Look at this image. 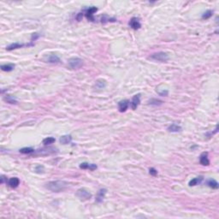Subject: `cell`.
<instances>
[{
    "label": "cell",
    "instance_id": "obj_1",
    "mask_svg": "<svg viewBox=\"0 0 219 219\" xmlns=\"http://www.w3.org/2000/svg\"><path fill=\"white\" fill-rule=\"evenodd\" d=\"M68 186V183L64 181H52L45 184V187L51 192H59L63 191Z\"/></svg>",
    "mask_w": 219,
    "mask_h": 219
},
{
    "label": "cell",
    "instance_id": "obj_12",
    "mask_svg": "<svg viewBox=\"0 0 219 219\" xmlns=\"http://www.w3.org/2000/svg\"><path fill=\"white\" fill-rule=\"evenodd\" d=\"M7 184L11 188H16L20 185V180L18 177H11L8 180Z\"/></svg>",
    "mask_w": 219,
    "mask_h": 219
},
{
    "label": "cell",
    "instance_id": "obj_18",
    "mask_svg": "<svg viewBox=\"0 0 219 219\" xmlns=\"http://www.w3.org/2000/svg\"><path fill=\"white\" fill-rule=\"evenodd\" d=\"M206 185L208 186H210V188H212V189H218V187H219L218 182L216 180H214V179H209L206 181Z\"/></svg>",
    "mask_w": 219,
    "mask_h": 219
},
{
    "label": "cell",
    "instance_id": "obj_2",
    "mask_svg": "<svg viewBox=\"0 0 219 219\" xmlns=\"http://www.w3.org/2000/svg\"><path fill=\"white\" fill-rule=\"evenodd\" d=\"M169 55L166 52L163 51H158V52H155L153 54H151V56H148V59L152 60V61H157V62H165L169 60Z\"/></svg>",
    "mask_w": 219,
    "mask_h": 219
},
{
    "label": "cell",
    "instance_id": "obj_20",
    "mask_svg": "<svg viewBox=\"0 0 219 219\" xmlns=\"http://www.w3.org/2000/svg\"><path fill=\"white\" fill-rule=\"evenodd\" d=\"M56 141V139L54 137H46L43 139L42 143L44 145H50V144H53L54 142Z\"/></svg>",
    "mask_w": 219,
    "mask_h": 219
},
{
    "label": "cell",
    "instance_id": "obj_6",
    "mask_svg": "<svg viewBox=\"0 0 219 219\" xmlns=\"http://www.w3.org/2000/svg\"><path fill=\"white\" fill-rule=\"evenodd\" d=\"M128 26L133 29V30H138L141 27V23L139 21V19L137 17H132L129 21H128Z\"/></svg>",
    "mask_w": 219,
    "mask_h": 219
},
{
    "label": "cell",
    "instance_id": "obj_8",
    "mask_svg": "<svg viewBox=\"0 0 219 219\" xmlns=\"http://www.w3.org/2000/svg\"><path fill=\"white\" fill-rule=\"evenodd\" d=\"M44 61L49 63H59L61 62V59L58 56L55 54H50L44 57Z\"/></svg>",
    "mask_w": 219,
    "mask_h": 219
},
{
    "label": "cell",
    "instance_id": "obj_17",
    "mask_svg": "<svg viewBox=\"0 0 219 219\" xmlns=\"http://www.w3.org/2000/svg\"><path fill=\"white\" fill-rule=\"evenodd\" d=\"M167 130L169 132H171V133H177V132H180L181 131V127L175 124V123H173L171 125H169L167 128Z\"/></svg>",
    "mask_w": 219,
    "mask_h": 219
},
{
    "label": "cell",
    "instance_id": "obj_11",
    "mask_svg": "<svg viewBox=\"0 0 219 219\" xmlns=\"http://www.w3.org/2000/svg\"><path fill=\"white\" fill-rule=\"evenodd\" d=\"M106 192H107V190H106L105 188H101V189H99L98 192H97L95 201H96L97 203H101V202L104 200Z\"/></svg>",
    "mask_w": 219,
    "mask_h": 219
},
{
    "label": "cell",
    "instance_id": "obj_30",
    "mask_svg": "<svg viewBox=\"0 0 219 219\" xmlns=\"http://www.w3.org/2000/svg\"><path fill=\"white\" fill-rule=\"evenodd\" d=\"M82 17H83V12H80V13H78V15H76V20H77L78 21H80L82 19Z\"/></svg>",
    "mask_w": 219,
    "mask_h": 219
},
{
    "label": "cell",
    "instance_id": "obj_15",
    "mask_svg": "<svg viewBox=\"0 0 219 219\" xmlns=\"http://www.w3.org/2000/svg\"><path fill=\"white\" fill-rule=\"evenodd\" d=\"M203 180H204V176H203V175L197 176V177L192 179V180L188 182V185H189L190 186H194L198 185L199 183H201Z\"/></svg>",
    "mask_w": 219,
    "mask_h": 219
},
{
    "label": "cell",
    "instance_id": "obj_7",
    "mask_svg": "<svg viewBox=\"0 0 219 219\" xmlns=\"http://www.w3.org/2000/svg\"><path fill=\"white\" fill-rule=\"evenodd\" d=\"M34 44L33 42L29 43V44H21V43H12L10 44L9 46L6 47V50H15V49H19V48H22L24 46H33Z\"/></svg>",
    "mask_w": 219,
    "mask_h": 219
},
{
    "label": "cell",
    "instance_id": "obj_9",
    "mask_svg": "<svg viewBox=\"0 0 219 219\" xmlns=\"http://www.w3.org/2000/svg\"><path fill=\"white\" fill-rule=\"evenodd\" d=\"M129 104H130L129 100H127V99L121 100L120 102H118V104H117L119 111H120V112H125V111L127 110Z\"/></svg>",
    "mask_w": 219,
    "mask_h": 219
},
{
    "label": "cell",
    "instance_id": "obj_31",
    "mask_svg": "<svg viewBox=\"0 0 219 219\" xmlns=\"http://www.w3.org/2000/svg\"><path fill=\"white\" fill-rule=\"evenodd\" d=\"M7 181H7V177H6L5 175H1V183H2V184H3L4 182L7 183Z\"/></svg>",
    "mask_w": 219,
    "mask_h": 219
},
{
    "label": "cell",
    "instance_id": "obj_28",
    "mask_svg": "<svg viewBox=\"0 0 219 219\" xmlns=\"http://www.w3.org/2000/svg\"><path fill=\"white\" fill-rule=\"evenodd\" d=\"M149 173H150L151 175H153V176H156V175H157V169H154V168H150V169H149Z\"/></svg>",
    "mask_w": 219,
    "mask_h": 219
},
{
    "label": "cell",
    "instance_id": "obj_10",
    "mask_svg": "<svg viewBox=\"0 0 219 219\" xmlns=\"http://www.w3.org/2000/svg\"><path fill=\"white\" fill-rule=\"evenodd\" d=\"M140 104V94L138 93L136 95H134L132 98V101L130 102V105H131V108L132 110H136L137 107Z\"/></svg>",
    "mask_w": 219,
    "mask_h": 219
},
{
    "label": "cell",
    "instance_id": "obj_21",
    "mask_svg": "<svg viewBox=\"0 0 219 219\" xmlns=\"http://www.w3.org/2000/svg\"><path fill=\"white\" fill-rule=\"evenodd\" d=\"M19 151L22 154H30V153L34 152V149H33L31 147H23V148L20 149Z\"/></svg>",
    "mask_w": 219,
    "mask_h": 219
},
{
    "label": "cell",
    "instance_id": "obj_14",
    "mask_svg": "<svg viewBox=\"0 0 219 219\" xmlns=\"http://www.w3.org/2000/svg\"><path fill=\"white\" fill-rule=\"evenodd\" d=\"M80 168L82 169H90L92 171V170H95L98 168V166L95 163H89L84 162L80 164Z\"/></svg>",
    "mask_w": 219,
    "mask_h": 219
},
{
    "label": "cell",
    "instance_id": "obj_16",
    "mask_svg": "<svg viewBox=\"0 0 219 219\" xmlns=\"http://www.w3.org/2000/svg\"><path fill=\"white\" fill-rule=\"evenodd\" d=\"M59 141L61 144L62 145H67V144H69L71 141H72V136L70 134H65V135H62L60 137L59 139Z\"/></svg>",
    "mask_w": 219,
    "mask_h": 219
},
{
    "label": "cell",
    "instance_id": "obj_3",
    "mask_svg": "<svg viewBox=\"0 0 219 219\" xmlns=\"http://www.w3.org/2000/svg\"><path fill=\"white\" fill-rule=\"evenodd\" d=\"M68 65L72 69H78V68L82 67L83 60L81 58H80V57H77V56L70 57L68 60Z\"/></svg>",
    "mask_w": 219,
    "mask_h": 219
},
{
    "label": "cell",
    "instance_id": "obj_4",
    "mask_svg": "<svg viewBox=\"0 0 219 219\" xmlns=\"http://www.w3.org/2000/svg\"><path fill=\"white\" fill-rule=\"evenodd\" d=\"M98 11V8L95 7V6H92V7H89V8H86V9H84L82 10L83 14L85 15V16L86 17V19L90 21H92L94 22L95 21V19L93 17V15L94 13H96Z\"/></svg>",
    "mask_w": 219,
    "mask_h": 219
},
{
    "label": "cell",
    "instance_id": "obj_29",
    "mask_svg": "<svg viewBox=\"0 0 219 219\" xmlns=\"http://www.w3.org/2000/svg\"><path fill=\"white\" fill-rule=\"evenodd\" d=\"M39 34L38 33H33L32 34V37H31V42H33V40H36L38 38H39Z\"/></svg>",
    "mask_w": 219,
    "mask_h": 219
},
{
    "label": "cell",
    "instance_id": "obj_25",
    "mask_svg": "<svg viewBox=\"0 0 219 219\" xmlns=\"http://www.w3.org/2000/svg\"><path fill=\"white\" fill-rule=\"evenodd\" d=\"M104 80H98L97 82H96V86H97L98 89H102V88L104 87L105 85H106V83L104 82Z\"/></svg>",
    "mask_w": 219,
    "mask_h": 219
},
{
    "label": "cell",
    "instance_id": "obj_26",
    "mask_svg": "<svg viewBox=\"0 0 219 219\" xmlns=\"http://www.w3.org/2000/svg\"><path fill=\"white\" fill-rule=\"evenodd\" d=\"M116 21V19H115V18H108L106 15H104V16H102V18H101L102 23H105L107 21Z\"/></svg>",
    "mask_w": 219,
    "mask_h": 219
},
{
    "label": "cell",
    "instance_id": "obj_32",
    "mask_svg": "<svg viewBox=\"0 0 219 219\" xmlns=\"http://www.w3.org/2000/svg\"><path fill=\"white\" fill-rule=\"evenodd\" d=\"M158 93H159L160 96H167L169 92L167 90H165V91H163V92H158Z\"/></svg>",
    "mask_w": 219,
    "mask_h": 219
},
{
    "label": "cell",
    "instance_id": "obj_5",
    "mask_svg": "<svg viewBox=\"0 0 219 219\" xmlns=\"http://www.w3.org/2000/svg\"><path fill=\"white\" fill-rule=\"evenodd\" d=\"M75 195L80 199V200H83V201H86V200H89L91 198H92V194L89 191H87L86 188H80L77 190Z\"/></svg>",
    "mask_w": 219,
    "mask_h": 219
},
{
    "label": "cell",
    "instance_id": "obj_22",
    "mask_svg": "<svg viewBox=\"0 0 219 219\" xmlns=\"http://www.w3.org/2000/svg\"><path fill=\"white\" fill-rule=\"evenodd\" d=\"M163 101L162 100H159V99H157V98H151L148 101V104H151V105H161L163 104Z\"/></svg>",
    "mask_w": 219,
    "mask_h": 219
},
{
    "label": "cell",
    "instance_id": "obj_23",
    "mask_svg": "<svg viewBox=\"0 0 219 219\" xmlns=\"http://www.w3.org/2000/svg\"><path fill=\"white\" fill-rule=\"evenodd\" d=\"M3 99H4L7 103H9V104H17V101H16L12 96H9V95H6V96L3 98Z\"/></svg>",
    "mask_w": 219,
    "mask_h": 219
},
{
    "label": "cell",
    "instance_id": "obj_24",
    "mask_svg": "<svg viewBox=\"0 0 219 219\" xmlns=\"http://www.w3.org/2000/svg\"><path fill=\"white\" fill-rule=\"evenodd\" d=\"M212 15H213V10L208 9L205 12H204V14L202 15V19H208V18L211 17Z\"/></svg>",
    "mask_w": 219,
    "mask_h": 219
},
{
    "label": "cell",
    "instance_id": "obj_19",
    "mask_svg": "<svg viewBox=\"0 0 219 219\" xmlns=\"http://www.w3.org/2000/svg\"><path fill=\"white\" fill-rule=\"evenodd\" d=\"M14 68H15V64H13V63H8V64H3V65H1V69H2L3 71H5V72L12 71Z\"/></svg>",
    "mask_w": 219,
    "mask_h": 219
},
{
    "label": "cell",
    "instance_id": "obj_13",
    "mask_svg": "<svg viewBox=\"0 0 219 219\" xmlns=\"http://www.w3.org/2000/svg\"><path fill=\"white\" fill-rule=\"evenodd\" d=\"M199 163L200 164L204 165V166H208L210 164V160L208 158V152H202L200 157H199Z\"/></svg>",
    "mask_w": 219,
    "mask_h": 219
},
{
    "label": "cell",
    "instance_id": "obj_27",
    "mask_svg": "<svg viewBox=\"0 0 219 219\" xmlns=\"http://www.w3.org/2000/svg\"><path fill=\"white\" fill-rule=\"evenodd\" d=\"M35 171L37 173H43L44 171V166L43 165H37L35 167Z\"/></svg>",
    "mask_w": 219,
    "mask_h": 219
}]
</instances>
